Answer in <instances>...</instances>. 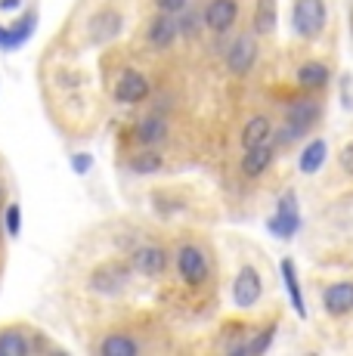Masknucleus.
<instances>
[{
	"mask_svg": "<svg viewBox=\"0 0 353 356\" xmlns=\"http://www.w3.org/2000/svg\"><path fill=\"white\" fill-rule=\"evenodd\" d=\"M174 270L183 285L202 289V285H208V279H211V254H208V248L199 242H183L180 248L174 251Z\"/></svg>",
	"mask_w": 353,
	"mask_h": 356,
	"instance_id": "2",
	"label": "nucleus"
},
{
	"mask_svg": "<svg viewBox=\"0 0 353 356\" xmlns=\"http://www.w3.org/2000/svg\"><path fill=\"white\" fill-rule=\"evenodd\" d=\"M263 298V279L261 273L254 270L251 264H242V270L236 273V282H233V304L239 310H254Z\"/></svg>",
	"mask_w": 353,
	"mask_h": 356,
	"instance_id": "11",
	"label": "nucleus"
},
{
	"mask_svg": "<svg viewBox=\"0 0 353 356\" xmlns=\"http://www.w3.org/2000/svg\"><path fill=\"white\" fill-rule=\"evenodd\" d=\"M279 273H282V285L291 298V307L301 319H307V304H304V291H301V279H297V270H295V260L291 257H282L279 264Z\"/></svg>",
	"mask_w": 353,
	"mask_h": 356,
	"instance_id": "21",
	"label": "nucleus"
},
{
	"mask_svg": "<svg viewBox=\"0 0 353 356\" xmlns=\"http://www.w3.org/2000/svg\"><path fill=\"white\" fill-rule=\"evenodd\" d=\"M322 307L331 316H347V313H353V282H331L322 291Z\"/></svg>",
	"mask_w": 353,
	"mask_h": 356,
	"instance_id": "19",
	"label": "nucleus"
},
{
	"mask_svg": "<svg viewBox=\"0 0 353 356\" xmlns=\"http://www.w3.org/2000/svg\"><path fill=\"white\" fill-rule=\"evenodd\" d=\"M301 229V211H297V195L295 193H285L276 204V211L267 217V232H273L276 238L288 242V238L297 236Z\"/></svg>",
	"mask_w": 353,
	"mask_h": 356,
	"instance_id": "9",
	"label": "nucleus"
},
{
	"mask_svg": "<svg viewBox=\"0 0 353 356\" xmlns=\"http://www.w3.org/2000/svg\"><path fill=\"white\" fill-rule=\"evenodd\" d=\"M131 136H133L137 146L158 149V146H165L167 136H171V124H167V118L161 112H149V115H142L137 124H133Z\"/></svg>",
	"mask_w": 353,
	"mask_h": 356,
	"instance_id": "12",
	"label": "nucleus"
},
{
	"mask_svg": "<svg viewBox=\"0 0 353 356\" xmlns=\"http://www.w3.org/2000/svg\"><path fill=\"white\" fill-rule=\"evenodd\" d=\"M319 115H322V106H319L316 99H310V97L291 99L288 106H285V121H288L291 127H297L301 134H307V130L316 124Z\"/></svg>",
	"mask_w": 353,
	"mask_h": 356,
	"instance_id": "15",
	"label": "nucleus"
},
{
	"mask_svg": "<svg viewBox=\"0 0 353 356\" xmlns=\"http://www.w3.org/2000/svg\"><path fill=\"white\" fill-rule=\"evenodd\" d=\"M84 31H87V44L106 47V44H112V40L121 38V31H124V16H121V10L103 6V10H97L90 19H87Z\"/></svg>",
	"mask_w": 353,
	"mask_h": 356,
	"instance_id": "7",
	"label": "nucleus"
},
{
	"mask_svg": "<svg viewBox=\"0 0 353 356\" xmlns=\"http://www.w3.org/2000/svg\"><path fill=\"white\" fill-rule=\"evenodd\" d=\"M25 0H0V13H16Z\"/></svg>",
	"mask_w": 353,
	"mask_h": 356,
	"instance_id": "32",
	"label": "nucleus"
},
{
	"mask_svg": "<svg viewBox=\"0 0 353 356\" xmlns=\"http://www.w3.org/2000/svg\"><path fill=\"white\" fill-rule=\"evenodd\" d=\"M176 22H180V34H183V38L195 40L202 34V29H208V25H205V6L189 3L186 10L176 13Z\"/></svg>",
	"mask_w": 353,
	"mask_h": 356,
	"instance_id": "25",
	"label": "nucleus"
},
{
	"mask_svg": "<svg viewBox=\"0 0 353 356\" xmlns=\"http://www.w3.org/2000/svg\"><path fill=\"white\" fill-rule=\"evenodd\" d=\"M257 59H261V47H257V34L254 31H242L229 40L227 53H223V65L233 78H248L254 72Z\"/></svg>",
	"mask_w": 353,
	"mask_h": 356,
	"instance_id": "3",
	"label": "nucleus"
},
{
	"mask_svg": "<svg viewBox=\"0 0 353 356\" xmlns=\"http://www.w3.org/2000/svg\"><path fill=\"white\" fill-rule=\"evenodd\" d=\"M155 3V10H165V13H180V10H186L192 0H152Z\"/></svg>",
	"mask_w": 353,
	"mask_h": 356,
	"instance_id": "31",
	"label": "nucleus"
},
{
	"mask_svg": "<svg viewBox=\"0 0 353 356\" xmlns=\"http://www.w3.org/2000/svg\"><path fill=\"white\" fill-rule=\"evenodd\" d=\"M273 341H276V323H270V325H263L261 332L251 334L245 353H267L270 347H273Z\"/></svg>",
	"mask_w": 353,
	"mask_h": 356,
	"instance_id": "26",
	"label": "nucleus"
},
{
	"mask_svg": "<svg viewBox=\"0 0 353 356\" xmlns=\"http://www.w3.org/2000/svg\"><path fill=\"white\" fill-rule=\"evenodd\" d=\"M273 134H276V127L267 115H251V118L245 121V127H242V134H239L242 152H245V149L263 146V143H273Z\"/></svg>",
	"mask_w": 353,
	"mask_h": 356,
	"instance_id": "17",
	"label": "nucleus"
},
{
	"mask_svg": "<svg viewBox=\"0 0 353 356\" xmlns=\"http://www.w3.org/2000/svg\"><path fill=\"white\" fill-rule=\"evenodd\" d=\"M155 208H158V214H174V211H180L183 208V202H174V198H167L165 193H158L155 195Z\"/></svg>",
	"mask_w": 353,
	"mask_h": 356,
	"instance_id": "30",
	"label": "nucleus"
},
{
	"mask_svg": "<svg viewBox=\"0 0 353 356\" xmlns=\"http://www.w3.org/2000/svg\"><path fill=\"white\" fill-rule=\"evenodd\" d=\"M142 38H146V44L152 47V50H158V53L171 50L176 40L183 38V34H180V22H176V13L158 10L152 19H149L146 34H142Z\"/></svg>",
	"mask_w": 353,
	"mask_h": 356,
	"instance_id": "10",
	"label": "nucleus"
},
{
	"mask_svg": "<svg viewBox=\"0 0 353 356\" xmlns=\"http://www.w3.org/2000/svg\"><path fill=\"white\" fill-rule=\"evenodd\" d=\"M295 78H297V87H301V90H322V87L329 84L331 72H329V65L325 63L310 59V63H304L301 68H297Z\"/></svg>",
	"mask_w": 353,
	"mask_h": 356,
	"instance_id": "23",
	"label": "nucleus"
},
{
	"mask_svg": "<svg viewBox=\"0 0 353 356\" xmlns=\"http://www.w3.org/2000/svg\"><path fill=\"white\" fill-rule=\"evenodd\" d=\"M276 22H279V3H276V0H257L254 19H251V31H254L257 38H270V34H276Z\"/></svg>",
	"mask_w": 353,
	"mask_h": 356,
	"instance_id": "20",
	"label": "nucleus"
},
{
	"mask_svg": "<svg viewBox=\"0 0 353 356\" xmlns=\"http://www.w3.org/2000/svg\"><path fill=\"white\" fill-rule=\"evenodd\" d=\"M338 164H341L344 174L353 177V140H350V143H344V146H341V152H338Z\"/></svg>",
	"mask_w": 353,
	"mask_h": 356,
	"instance_id": "29",
	"label": "nucleus"
},
{
	"mask_svg": "<svg viewBox=\"0 0 353 356\" xmlns=\"http://www.w3.org/2000/svg\"><path fill=\"white\" fill-rule=\"evenodd\" d=\"M131 264H133V270H137V276L158 279V276H165L167 264H171V254H167V248L158 242H140V245H133V251H131Z\"/></svg>",
	"mask_w": 353,
	"mask_h": 356,
	"instance_id": "8",
	"label": "nucleus"
},
{
	"mask_svg": "<svg viewBox=\"0 0 353 356\" xmlns=\"http://www.w3.org/2000/svg\"><path fill=\"white\" fill-rule=\"evenodd\" d=\"M72 170L78 177H87L93 170V155L90 152H74L72 155Z\"/></svg>",
	"mask_w": 353,
	"mask_h": 356,
	"instance_id": "28",
	"label": "nucleus"
},
{
	"mask_svg": "<svg viewBox=\"0 0 353 356\" xmlns=\"http://www.w3.org/2000/svg\"><path fill=\"white\" fill-rule=\"evenodd\" d=\"M38 31V13L28 10L19 22L13 25H0V50L3 53H13V50H22L25 44L31 40V34Z\"/></svg>",
	"mask_w": 353,
	"mask_h": 356,
	"instance_id": "13",
	"label": "nucleus"
},
{
	"mask_svg": "<svg viewBox=\"0 0 353 356\" xmlns=\"http://www.w3.org/2000/svg\"><path fill=\"white\" fill-rule=\"evenodd\" d=\"M3 232L10 238L22 236V204H19V202H10L3 208Z\"/></svg>",
	"mask_w": 353,
	"mask_h": 356,
	"instance_id": "27",
	"label": "nucleus"
},
{
	"mask_svg": "<svg viewBox=\"0 0 353 356\" xmlns=\"http://www.w3.org/2000/svg\"><path fill=\"white\" fill-rule=\"evenodd\" d=\"M325 22H329V6L325 0H295L291 10V31L304 40H313L322 34Z\"/></svg>",
	"mask_w": 353,
	"mask_h": 356,
	"instance_id": "6",
	"label": "nucleus"
},
{
	"mask_svg": "<svg viewBox=\"0 0 353 356\" xmlns=\"http://www.w3.org/2000/svg\"><path fill=\"white\" fill-rule=\"evenodd\" d=\"M40 350H59L47 338H40L35 328L25 325H3L0 328V356H28Z\"/></svg>",
	"mask_w": 353,
	"mask_h": 356,
	"instance_id": "4",
	"label": "nucleus"
},
{
	"mask_svg": "<svg viewBox=\"0 0 353 356\" xmlns=\"http://www.w3.org/2000/svg\"><path fill=\"white\" fill-rule=\"evenodd\" d=\"M133 276H137V270H133L131 260H106V264H97L90 270L87 289L99 298H118L131 289Z\"/></svg>",
	"mask_w": 353,
	"mask_h": 356,
	"instance_id": "1",
	"label": "nucleus"
},
{
	"mask_svg": "<svg viewBox=\"0 0 353 356\" xmlns=\"http://www.w3.org/2000/svg\"><path fill=\"white\" fill-rule=\"evenodd\" d=\"M127 168L133 170L137 177H152L165 168V159H161L158 149H146V146H137V152L127 155Z\"/></svg>",
	"mask_w": 353,
	"mask_h": 356,
	"instance_id": "22",
	"label": "nucleus"
},
{
	"mask_svg": "<svg viewBox=\"0 0 353 356\" xmlns=\"http://www.w3.org/2000/svg\"><path fill=\"white\" fill-rule=\"evenodd\" d=\"M112 99L121 102V106H142V102H149L152 99V81H149V74H142L133 65H124L112 84Z\"/></svg>",
	"mask_w": 353,
	"mask_h": 356,
	"instance_id": "5",
	"label": "nucleus"
},
{
	"mask_svg": "<svg viewBox=\"0 0 353 356\" xmlns=\"http://www.w3.org/2000/svg\"><path fill=\"white\" fill-rule=\"evenodd\" d=\"M325 159H329V146H325V140H310L307 146H304L301 159H297V170L310 177V174H316V170L322 168Z\"/></svg>",
	"mask_w": 353,
	"mask_h": 356,
	"instance_id": "24",
	"label": "nucleus"
},
{
	"mask_svg": "<svg viewBox=\"0 0 353 356\" xmlns=\"http://www.w3.org/2000/svg\"><path fill=\"white\" fill-rule=\"evenodd\" d=\"M273 152H276V143H263V146H257V149H245L242 161H239L242 174H245L248 180H257L261 174H267L270 164H273Z\"/></svg>",
	"mask_w": 353,
	"mask_h": 356,
	"instance_id": "18",
	"label": "nucleus"
},
{
	"mask_svg": "<svg viewBox=\"0 0 353 356\" xmlns=\"http://www.w3.org/2000/svg\"><path fill=\"white\" fill-rule=\"evenodd\" d=\"M239 22V0H208L205 3V25L211 34H227Z\"/></svg>",
	"mask_w": 353,
	"mask_h": 356,
	"instance_id": "14",
	"label": "nucleus"
},
{
	"mask_svg": "<svg viewBox=\"0 0 353 356\" xmlns=\"http://www.w3.org/2000/svg\"><path fill=\"white\" fill-rule=\"evenodd\" d=\"M142 350H146V344H142L140 338H133V334H127V332H108L106 338L97 344L99 356H140Z\"/></svg>",
	"mask_w": 353,
	"mask_h": 356,
	"instance_id": "16",
	"label": "nucleus"
}]
</instances>
